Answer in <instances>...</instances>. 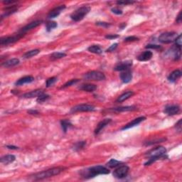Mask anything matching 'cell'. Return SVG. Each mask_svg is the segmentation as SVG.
Wrapping results in <instances>:
<instances>
[{
  "label": "cell",
  "instance_id": "obj_4",
  "mask_svg": "<svg viewBox=\"0 0 182 182\" xmlns=\"http://www.w3.org/2000/svg\"><path fill=\"white\" fill-rule=\"evenodd\" d=\"M91 11V7L88 6H83L78 8L75 11L70 14V19L74 21H80L83 20L84 17Z\"/></svg>",
  "mask_w": 182,
  "mask_h": 182
},
{
  "label": "cell",
  "instance_id": "obj_10",
  "mask_svg": "<svg viewBox=\"0 0 182 182\" xmlns=\"http://www.w3.org/2000/svg\"><path fill=\"white\" fill-rule=\"evenodd\" d=\"M137 108L134 106H125V107H113V108H110L103 111V113H122V112H128V111H133L135 110Z\"/></svg>",
  "mask_w": 182,
  "mask_h": 182
},
{
  "label": "cell",
  "instance_id": "obj_34",
  "mask_svg": "<svg viewBox=\"0 0 182 182\" xmlns=\"http://www.w3.org/2000/svg\"><path fill=\"white\" fill-rule=\"evenodd\" d=\"M86 145V142L83 141V142H78L77 143H76L73 146V150L75 151H80V150H83Z\"/></svg>",
  "mask_w": 182,
  "mask_h": 182
},
{
  "label": "cell",
  "instance_id": "obj_35",
  "mask_svg": "<svg viewBox=\"0 0 182 182\" xmlns=\"http://www.w3.org/2000/svg\"><path fill=\"white\" fill-rule=\"evenodd\" d=\"M57 81H58V79L56 77H51V78H48V79L46 81V87L47 88L51 87V86H52L53 85H54V84L56 83Z\"/></svg>",
  "mask_w": 182,
  "mask_h": 182
},
{
  "label": "cell",
  "instance_id": "obj_15",
  "mask_svg": "<svg viewBox=\"0 0 182 182\" xmlns=\"http://www.w3.org/2000/svg\"><path fill=\"white\" fill-rule=\"evenodd\" d=\"M145 120H146L145 117L142 116V117H137V118L133 120L132 122H129L128 124L125 125V126L122 128V130H128V129L134 128V127H135V126H137V125H138L139 124H140L141 122H143V121Z\"/></svg>",
  "mask_w": 182,
  "mask_h": 182
},
{
  "label": "cell",
  "instance_id": "obj_39",
  "mask_svg": "<svg viewBox=\"0 0 182 182\" xmlns=\"http://www.w3.org/2000/svg\"><path fill=\"white\" fill-rule=\"evenodd\" d=\"M139 38H137V36H128L127 37V38L125 39V42H134V41H138Z\"/></svg>",
  "mask_w": 182,
  "mask_h": 182
},
{
  "label": "cell",
  "instance_id": "obj_20",
  "mask_svg": "<svg viewBox=\"0 0 182 182\" xmlns=\"http://www.w3.org/2000/svg\"><path fill=\"white\" fill-rule=\"evenodd\" d=\"M181 71L180 70H175L170 73L168 77V81L171 83H175L178 79H179L181 76Z\"/></svg>",
  "mask_w": 182,
  "mask_h": 182
},
{
  "label": "cell",
  "instance_id": "obj_38",
  "mask_svg": "<svg viewBox=\"0 0 182 182\" xmlns=\"http://www.w3.org/2000/svg\"><path fill=\"white\" fill-rule=\"evenodd\" d=\"M175 42H176L175 46H178V47H180V48H181V45H182L181 34H180L179 36H177V38L176 39V40H175Z\"/></svg>",
  "mask_w": 182,
  "mask_h": 182
},
{
  "label": "cell",
  "instance_id": "obj_7",
  "mask_svg": "<svg viewBox=\"0 0 182 182\" xmlns=\"http://www.w3.org/2000/svg\"><path fill=\"white\" fill-rule=\"evenodd\" d=\"M23 35H24L23 34L19 33L18 34L14 35V36H12L3 37V38L0 39V45L4 46H7V45H9V44H14V43L18 42L19 39H20Z\"/></svg>",
  "mask_w": 182,
  "mask_h": 182
},
{
  "label": "cell",
  "instance_id": "obj_49",
  "mask_svg": "<svg viewBox=\"0 0 182 182\" xmlns=\"http://www.w3.org/2000/svg\"><path fill=\"white\" fill-rule=\"evenodd\" d=\"M28 113L30 115H38L39 112L37 110H31L28 111Z\"/></svg>",
  "mask_w": 182,
  "mask_h": 182
},
{
  "label": "cell",
  "instance_id": "obj_6",
  "mask_svg": "<svg viewBox=\"0 0 182 182\" xmlns=\"http://www.w3.org/2000/svg\"><path fill=\"white\" fill-rule=\"evenodd\" d=\"M177 36V34L176 32H173V31L166 32L160 35L159 37V42L162 43V44H168L175 42Z\"/></svg>",
  "mask_w": 182,
  "mask_h": 182
},
{
  "label": "cell",
  "instance_id": "obj_33",
  "mask_svg": "<svg viewBox=\"0 0 182 182\" xmlns=\"http://www.w3.org/2000/svg\"><path fill=\"white\" fill-rule=\"evenodd\" d=\"M58 24L57 23L55 22V21H48V22L46 23V31H48V32H50L51 31L53 30V29H56V27H57Z\"/></svg>",
  "mask_w": 182,
  "mask_h": 182
},
{
  "label": "cell",
  "instance_id": "obj_36",
  "mask_svg": "<svg viewBox=\"0 0 182 182\" xmlns=\"http://www.w3.org/2000/svg\"><path fill=\"white\" fill-rule=\"evenodd\" d=\"M80 81L79 79H73V80H70V81L67 82V83L64 84V85L63 86L62 88H68V87H70V86H72L73 85H75V84H76L77 83H78V82Z\"/></svg>",
  "mask_w": 182,
  "mask_h": 182
},
{
  "label": "cell",
  "instance_id": "obj_43",
  "mask_svg": "<svg viewBox=\"0 0 182 182\" xmlns=\"http://www.w3.org/2000/svg\"><path fill=\"white\" fill-rule=\"evenodd\" d=\"M134 2L132 1H124V2H117V4L118 5H128L134 4Z\"/></svg>",
  "mask_w": 182,
  "mask_h": 182
},
{
  "label": "cell",
  "instance_id": "obj_48",
  "mask_svg": "<svg viewBox=\"0 0 182 182\" xmlns=\"http://www.w3.org/2000/svg\"><path fill=\"white\" fill-rule=\"evenodd\" d=\"M6 147L7 149H9V150H18L19 147H16V146H13V145H7L6 146Z\"/></svg>",
  "mask_w": 182,
  "mask_h": 182
},
{
  "label": "cell",
  "instance_id": "obj_41",
  "mask_svg": "<svg viewBox=\"0 0 182 182\" xmlns=\"http://www.w3.org/2000/svg\"><path fill=\"white\" fill-rule=\"evenodd\" d=\"M111 11H112L113 13H114L117 15H121L122 14V11L119 9V8H116V7L113 8V9H111Z\"/></svg>",
  "mask_w": 182,
  "mask_h": 182
},
{
  "label": "cell",
  "instance_id": "obj_3",
  "mask_svg": "<svg viewBox=\"0 0 182 182\" xmlns=\"http://www.w3.org/2000/svg\"><path fill=\"white\" fill-rule=\"evenodd\" d=\"M65 168L63 167H54L52 169H47L46 171H43L42 172H39V173L35 174L34 175L30 176L31 179L33 180H42L45 179H48V178L52 177L54 176H56L60 174Z\"/></svg>",
  "mask_w": 182,
  "mask_h": 182
},
{
  "label": "cell",
  "instance_id": "obj_8",
  "mask_svg": "<svg viewBox=\"0 0 182 182\" xmlns=\"http://www.w3.org/2000/svg\"><path fill=\"white\" fill-rule=\"evenodd\" d=\"M129 168L128 166L127 165H121L119 166L118 168H117L116 169L113 171V177L117 179H123V178L126 177L128 174Z\"/></svg>",
  "mask_w": 182,
  "mask_h": 182
},
{
  "label": "cell",
  "instance_id": "obj_25",
  "mask_svg": "<svg viewBox=\"0 0 182 182\" xmlns=\"http://www.w3.org/2000/svg\"><path fill=\"white\" fill-rule=\"evenodd\" d=\"M16 157L14 155H13V154H8V155H5L2 156V157L0 159V162H1L2 164H9L12 163L15 161Z\"/></svg>",
  "mask_w": 182,
  "mask_h": 182
},
{
  "label": "cell",
  "instance_id": "obj_27",
  "mask_svg": "<svg viewBox=\"0 0 182 182\" xmlns=\"http://www.w3.org/2000/svg\"><path fill=\"white\" fill-rule=\"evenodd\" d=\"M60 125H61L62 130H63V132L65 133L67 132L68 130H69L70 128L73 127V125H72L70 121L67 120H63L60 121Z\"/></svg>",
  "mask_w": 182,
  "mask_h": 182
},
{
  "label": "cell",
  "instance_id": "obj_23",
  "mask_svg": "<svg viewBox=\"0 0 182 182\" xmlns=\"http://www.w3.org/2000/svg\"><path fill=\"white\" fill-rule=\"evenodd\" d=\"M19 62H20V60L18 58H11V59L6 60L5 62L2 63V66L5 68H11L18 65Z\"/></svg>",
  "mask_w": 182,
  "mask_h": 182
},
{
  "label": "cell",
  "instance_id": "obj_9",
  "mask_svg": "<svg viewBox=\"0 0 182 182\" xmlns=\"http://www.w3.org/2000/svg\"><path fill=\"white\" fill-rule=\"evenodd\" d=\"M95 110V106L88 104H81L76 105L70 110V113H76L80 112H93Z\"/></svg>",
  "mask_w": 182,
  "mask_h": 182
},
{
  "label": "cell",
  "instance_id": "obj_12",
  "mask_svg": "<svg viewBox=\"0 0 182 182\" xmlns=\"http://www.w3.org/2000/svg\"><path fill=\"white\" fill-rule=\"evenodd\" d=\"M164 112L165 114L169 115V116L178 115L180 113V107L177 105H168V106L165 107Z\"/></svg>",
  "mask_w": 182,
  "mask_h": 182
},
{
  "label": "cell",
  "instance_id": "obj_28",
  "mask_svg": "<svg viewBox=\"0 0 182 182\" xmlns=\"http://www.w3.org/2000/svg\"><path fill=\"white\" fill-rule=\"evenodd\" d=\"M88 50L91 53L95 54H100L103 53V49L101 48V47L98 46V45H93V46H90Z\"/></svg>",
  "mask_w": 182,
  "mask_h": 182
},
{
  "label": "cell",
  "instance_id": "obj_26",
  "mask_svg": "<svg viewBox=\"0 0 182 182\" xmlns=\"http://www.w3.org/2000/svg\"><path fill=\"white\" fill-rule=\"evenodd\" d=\"M133 95H134V93H133L132 91L126 92V93H123L122 95H120V96L118 97V98L117 99L116 102L117 103H122V102L127 100L132 97Z\"/></svg>",
  "mask_w": 182,
  "mask_h": 182
},
{
  "label": "cell",
  "instance_id": "obj_30",
  "mask_svg": "<svg viewBox=\"0 0 182 182\" xmlns=\"http://www.w3.org/2000/svg\"><path fill=\"white\" fill-rule=\"evenodd\" d=\"M65 56H66V54L65 53H63V52H56L54 53V54H52L51 55L50 58L53 60H57V59H60V58H64Z\"/></svg>",
  "mask_w": 182,
  "mask_h": 182
},
{
  "label": "cell",
  "instance_id": "obj_2",
  "mask_svg": "<svg viewBox=\"0 0 182 182\" xmlns=\"http://www.w3.org/2000/svg\"><path fill=\"white\" fill-rule=\"evenodd\" d=\"M110 170L107 167L103 166H95V167L88 168L84 170H81L80 174L84 179H91L100 174H108Z\"/></svg>",
  "mask_w": 182,
  "mask_h": 182
},
{
  "label": "cell",
  "instance_id": "obj_21",
  "mask_svg": "<svg viewBox=\"0 0 182 182\" xmlns=\"http://www.w3.org/2000/svg\"><path fill=\"white\" fill-rule=\"evenodd\" d=\"M5 9L6 10V11L5 12V14H3L2 15L1 21L2 20L3 18H5V17H9V16H10L11 14H12L15 13L16 11H18V7H17L16 5H12L11 7H6Z\"/></svg>",
  "mask_w": 182,
  "mask_h": 182
},
{
  "label": "cell",
  "instance_id": "obj_32",
  "mask_svg": "<svg viewBox=\"0 0 182 182\" xmlns=\"http://www.w3.org/2000/svg\"><path fill=\"white\" fill-rule=\"evenodd\" d=\"M122 162H120V161H117L116 159H110V161L107 163V166L110 168H115L118 167V166H120V164H122Z\"/></svg>",
  "mask_w": 182,
  "mask_h": 182
},
{
  "label": "cell",
  "instance_id": "obj_16",
  "mask_svg": "<svg viewBox=\"0 0 182 182\" xmlns=\"http://www.w3.org/2000/svg\"><path fill=\"white\" fill-rule=\"evenodd\" d=\"M112 122V120L111 119H105V120H103V121H101V122H100L98 123V125H97L96 128H95V135H97V134H99L100 133L102 130L104 129L105 127L107 126V125H108L110 123Z\"/></svg>",
  "mask_w": 182,
  "mask_h": 182
},
{
  "label": "cell",
  "instance_id": "obj_51",
  "mask_svg": "<svg viewBox=\"0 0 182 182\" xmlns=\"http://www.w3.org/2000/svg\"><path fill=\"white\" fill-rule=\"evenodd\" d=\"M125 26H126V24H125V23H123L122 25H121L120 26V28H121V29H123Z\"/></svg>",
  "mask_w": 182,
  "mask_h": 182
},
{
  "label": "cell",
  "instance_id": "obj_5",
  "mask_svg": "<svg viewBox=\"0 0 182 182\" xmlns=\"http://www.w3.org/2000/svg\"><path fill=\"white\" fill-rule=\"evenodd\" d=\"M83 79L88 81H101L105 80V76L102 72L93 70L84 74Z\"/></svg>",
  "mask_w": 182,
  "mask_h": 182
},
{
  "label": "cell",
  "instance_id": "obj_50",
  "mask_svg": "<svg viewBox=\"0 0 182 182\" xmlns=\"http://www.w3.org/2000/svg\"><path fill=\"white\" fill-rule=\"evenodd\" d=\"M15 2H16V1H3V3L6 5H10V4H14Z\"/></svg>",
  "mask_w": 182,
  "mask_h": 182
},
{
  "label": "cell",
  "instance_id": "obj_18",
  "mask_svg": "<svg viewBox=\"0 0 182 182\" xmlns=\"http://www.w3.org/2000/svg\"><path fill=\"white\" fill-rule=\"evenodd\" d=\"M43 93H44L42 90H35V91L23 94L22 97L23 98H34V97H38Z\"/></svg>",
  "mask_w": 182,
  "mask_h": 182
},
{
  "label": "cell",
  "instance_id": "obj_11",
  "mask_svg": "<svg viewBox=\"0 0 182 182\" xmlns=\"http://www.w3.org/2000/svg\"><path fill=\"white\" fill-rule=\"evenodd\" d=\"M132 60H126V61L120 62L118 64H117L116 66L114 68V70L116 71H125V70L130 69L132 67Z\"/></svg>",
  "mask_w": 182,
  "mask_h": 182
},
{
  "label": "cell",
  "instance_id": "obj_37",
  "mask_svg": "<svg viewBox=\"0 0 182 182\" xmlns=\"http://www.w3.org/2000/svg\"><path fill=\"white\" fill-rule=\"evenodd\" d=\"M48 98H49V95L43 93L40 95V96H39L38 97H37V102L39 103H43V102H45L46 100H47Z\"/></svg>",
  "mask_w": 182,
  "mask_h": 182
},
{
  "label": "cell",
  "instance_id": "obj_40",
  "mask_svg": "<svg viewBox=\"0 0 182 182\" xmlns=\"http://www.w3.org/2000/svg\"><path fill=\"white\" fill-rule=\"evenodd\" d=\"M96 25L100 26H103L104 27V28H107V27L110 26V23L107 22H103V21H97V22H96Z\"/></svg>",
  "mask_w": 182,
  "mask_h": 182
},
{
  "label": "cell",
  "instance_id": "obj_17",
  "mask_svg": "<svg viewBox=\"0 0 182 182\" xmlns=\"http://www.w3.org/2000/svg\"><path fill=\"white\" fill-rule=\"evenodd\" d=\"M120 79L124 83H128L132 81V73L130 70H125L120 74Z\"/></svg>",
  "mask_w": 182,
  "mask_h": 182
},
{
  "label": "cell",
  "instance_id": "obj_44",
  "mask_svg": "<svg viewBox=\"0 0 182 182\" xmlns=\"http://www.w3.org/2000/svg\"><path fill=\"white\" fill-rule=\"evenodd\" d=\"M161 48V46L159 45H154V44H148L147 45L146 48H152V49H158Z\"/></svg>",
  "mask_w": 182,
  "mask_h": 182
},
{
  "label": "cell",
  "instance_id": "obj_1",
  "mask_svg": "<svg viewBox=\"0 0 182 182\" xmlns=\"http://www.w3.org/2000/svg\"><path fill=\"white\" fill-rule=\"evenodd\" d=\"M167 153V150L164 147L159 146L152 149L146 154V157L148 158V161L144 163V166H150L157 160L166 158L165 154Z\"/></svg>",
  "mask_w": 182,
  "mask_h": 182
},
{
  "label": "cell",
  "instance_id": "obj_19",
  "mask_svg": "<svg viewBox=\"0 0 182 182\" xmlns=\"http://www.w3.org/2000/svg\"><path fill=\"white\" fill-rule=\"evenodd\" d=\"M34 81V78L32 76H25V77H23L19 79L18 81L15 83V85L17 86H21V85H23L24 84H27V83H32L33 81Z\"/></svg>",
  "mask_w": 182,
  "mask_h": 182
},
{
  "label": "cell",
  "instance_id": "obj_42",
  "mask_svg": "<svg viewBox=\"0 0 182 182\" xmlns=\"http://www.w3.org/2000/svg\"><path fill=\"white\" fill-rule=\"evenodd\" d=\"M181 122H182V120L181 119H180L179 122L176 124V126H175L176 129H177V132H179V133L181 132Z\"/></svg>",
  "mask_w": 182,
  "mask_h": 182
},
{
  "label": "cell",
  "instance_id": "obj_24",
  "mask_svg": "<svg viewBox=\"0 0 182 182\" xmlns=\"http://www.w3.org/2000/svg\"><path fill=\"white\" fill-rule=\"evenodd\" d=\"M78 89L86 92H93L97 89V86L94 85V84H83V85H80L79 87H78Z\"/></svg>",
  "mask_w": 182,
  "mask_h": 182
},
{
  "label": "cell",
  "instance_id": "obj_13",
  "mask_svg": "<svg viewBox=\"0 0 182 182\" xmlns=\"http://www.w3.org/2000/svg\"><path fill=\"white\" fill-rule=\"evenodd\" d=\"M65 9H66L65 5H60L59 7L54 8V9H53L52 10H51L49 11V13H48V19L56 18V17H58V16L60 14V13H61Z\"/></svg>",
  "mask_w": 182,
  "mask_h": 182
},
{
  "label": "cell",
  "instance_id": "obj_46",
  "mask_svg": "<svg viewBox=\"0 0 182 182\" xmlns=\"http://www.w3.org/2000/svg\"><path fill=\"white\" fill-rule=\"evenodd\" d=\"M118 37H119V35H117V34H108L105 36V38L107 39H115L118 38Z\"/></svg>",
  "mask_w": 182,
  "mask_h": 182
},
{
  "label": "cell",
  "instance_id": "obj_29",
  "mask_svg": "<svg viewBox=\"0 0 182 182\" xmlns=\"http://www.w3.org/2000/svg\"><path fill=\"white\" fill-rule=\"evenodd\" d=\"M39 53H40V50L39 49L31 50V51H27L26 53H25V54H23V57L24 58H30L31 57H33V56H36V55H38Z\"/></svg>",
  "mask_w": 182,
  "mask_h": 182
},
{
  "label": "cell",
  "instance_id": "obj_22",
  "mask_svg": "<svg viewBox=\"0 0 182 182\" xmlns=\"http://www.w3.org/2000/svg\"><path fill=\"white\" fill-rule=\"evenodd\" d=\"M152 56H153V54H152V51H146L143 53H142L140 56H138L137 59L140 61H147V60H150L151 58H152Z\"/></svg>",
  "mask_w": 182,
  "mask_h": 182
},
{
  "label": "cell",
  "instance_id": "obj_45",
  "mask_svg": "<svg viewBox=\"0 0 182 182\" xmlns=\"http://www.w3.org/2000/svg\"><path fill=\"white\" fill-rule=\"evenodd\" d=\"M117 45H118V44H117V43H115V44H113L112 46L110 47L109 48H107L106 51L107 52H113V51H114L117 48Z\"/></svg>",
  "mask_w": 182,
  "mask_h": 182
},
{
  "label": "cell",
  "instance_id": "obj_14",
  "mask_svg": "<svg viewBox=\"0 0 182 182\" xmlns=\"http://www.w3.org/2000/svg\"><path fill=\"white\" fill-rule=\"evenodd\" d=\"M42 21L40 20H37V21H32V22L29 23V24H27L24 27H23L22 29L19 31V33H21V34H24L25 33L27 32V31L31 30V29H34L35 28H36L37 26H39V25L42 23Z\"/></svg>",
  "mask_w": 182,
  "mask_h": 182
},
{
  "label": "cell",
  "instance_id": "obj_31",
  "mask_svg": "<svg viewBox=\"0 0 182 182\" xmlns=\"http://www.w3.org/2000/svg\"><path fill=\"white\" fill-rule=\"evenodd\" d=\"M167 139L166 138H159V139H155V140H149L147 142H145L144 143V144L145 146H150V145H152V144H158L160 143V142H164Z\"/></svg>",
  "mask_w": 182,
  "mask_h": 182
},
{
  "label": "cell",
  "instance_id": "obj_47",
  "mask_svg": "<svg viewBox=\"0 0 182 182\" xmlns=\"http://www.w3.org/2000/svg\"><path fill=\"white\" fill-rule=\"evenodd\" d=\"M177 23H180L181 22V11H180V13L178 15V17H177Z\"/></svg>",
  "mask_w": 182,
  "mask_h": 182
}]
</instances>
